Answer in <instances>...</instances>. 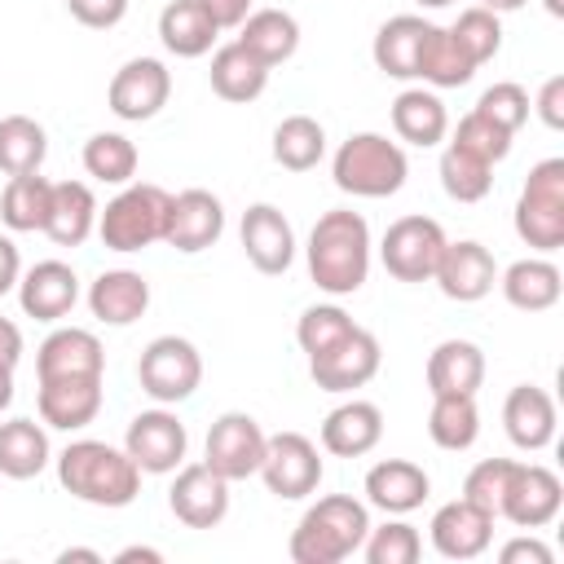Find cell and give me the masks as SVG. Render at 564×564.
Instances as JSON below:
<instances>
[{
	"instance_id": "6da1fadb",
	"label": "cell",
	"mask_w": 564,
	"mask_h": 564,
	"mask_svg": "<svg viewBox=\"0 0 564 564\" xmlns=\"http://www.w3.org/2000/svg\"><path fill=\"white\" fill-rule=\"evenodd\" d=\"M308 278L326 295H352L366 286L370 273V225L361 212L335 207L322 212L317 225L308 229Z\"/></svg>"
},
{
	"instance_id": "7a4b0ae2",
	"label": "cell",
	"mask_w": 564,
	"mask_h": 564,
	"mask_svg": "<svg viewBox=\"0 0 564 564\" xmlns=\"http://www.w3.org/2000/svg\"><path fill=\"white\" fill-rule=\"evenodd\" d=\"M57 485L88 507L119 511L141 494V467L128 458V449L84 436L57 454Z\"/></svg>"
},
{
	"instance_id": "3957f363",
	"label": "cell",
	"mask_w": 564,
	"mask_h": 564,
	"mask_svg": "<svg viewBox=\"0 0 564 564\" xmlns=\"http://www.w3.org/2000/svg\"><path fill=\"white\" fill-rule=\"evenodd\" d=\"M366 533H370L366 502H357L348 494H326L300 516L286 551L295 564H339L361 551Z\"/></svg>"
},
{
	"instance_id": "277c9868",
	"label": "cell",
	"mask_w": 564,
	"mask_h": 564,
	"mask_svg": "<svg viewBox=\"0 0 564 564\" xmlns=\"http://www.w3.org/2000/svg\"><path fill=\"white\" fill-rule=\"evenodd\" d=\"M330 176L352 198H392L405 185V176H410V159L383 132H352L335 150Z\"/></svg>"
},
{
	"instance_id": "5b68a950",
	"label": "cell",
	"mask_w": 564,
	"mask_h": 564,
	"mask_svg": "<svg viewBox=\"0 0 564 564\" xmlns=\"http://www.w3.org/2000/svg\"><path fill=\"white\" fill-rule=\"evenodd\" d=\"M167 203L172 194L150 181H128L101 212H97V234L110 251H145L150 242H163L167 225Z\"/></svg>"
},
{
	"instance_id": "8992f818",
	"label": "cell",
	"mask_w": 564,
	"mask_h": 564,
	"mask_svg": "<svg viewBox=\"0 0 564 564\" xmlns=\"http://www.w3.org/2000/svg\"><path fill=\"white\" fill-rule=\"evenodd\" d=\"M516 234L524 247L551 256L564 247V159H542L516 198Z\"/></svg>"
},
{
	"instance_id": "52a82bcc",
	"label": "cell",
	"mask_w": 564,
	"mask_h": 564,
	"mask_svg": "<svg viewBox=\"0 0 564 564\" xmlns=\"http://www.w3.org/2000/svg\"><path fill=\"white\" fill-rule=\"evenodd\" d=\"M137 379H141V392L159 405H176L185 397L198 392L203 383V357L189 339L181 335H159L141 348V361H137Z\"/></svg>"
},
{
	"instance_id": "ba28073f",
	"label": "cell",
	"mask_w": 564,
	"mask_h": 564,
	"mask_svg": "<svg viewBox=\"0 0 564 564\" xmlns=\"http://www.w3.org/2000/svg\"><path fill=\"white\" fill-rule=\"evenodd\" d=\"M445 242L449 238L432 216H397L379 242V260L397 282H432Z\"/></svg>"
},
{
	"instance_id": "9c48e42d",
	"label": "cell",
	"mask_w": 564,
	"mask_h": 564,
	"mask_svg": "<svg viewBox=\"0 0 564 564\" xmlns=\"http://www.w3.org/2000/svg\"><path fill=\"white\" fill-rule=\"evenodd\" d=\"M322 471H326L322 467V454H317V445L304 432H278V436L264 441V458H260V471L256 476L264 480V489L273 498L295 502V498L317 494Z\"/></svg>"
},
{
	"instance_id": "30bf717a",
	"label": "cell",
	"mask_w": 564,
	"mask_h": 564,
	"mask_svg": "<svg viewBox=\"0 0 564 564\" xmlns=\"http://www.w3.org/2000/svg\"><path fill=\"white\" fill-rule=\"evenodd\" d=\"M123 449L128 458L150 471V476H167L185 463V449H189V432L185 423L167 410V405H154V410H141L132 423H128V436H123Z\"/></svg>"
},
{
	"instance_id": "8fae6325",
	"label": "cell",
	"mask_w": 564,
	"mask_h": 564,
	"mask_svg": "<svg viewBox=\"0 0 564 564\" xmlns=\"http://www.w3.org/2000/svg\"><path fill=\"white\" fill-rule=\"evenodd\" d=\"M379 361H383L379 339L366 326H352L326 352L308 357V375L322 392H352V388H366L379 375Z\"/></svg>"
},
{
	"instance_id": "7c38bea8",
	"label": "cell",
	"mask_w": 564,
	"mask_h": 564,
	"mask_svg": "<svg viewBox=\"0 0 564 564\" xmlns=\"http://www.w3.org/2000/svg\"><path fill=\"white\" fill-rule=\"evenodd\" d=\"M264 441H269V436H264V427H260L251 414L229 410V414H220V419L212 423L207 445H203V463H207L212 471H220L229 485H234V480H247V476L260 471Z\"/></svg>"
},
{
	"instance_id": "4fadbf2b",
	"label": "cell",
	"mask_w": 564,
	"mask_h": 564,
	"mask_svg": "<svg viewBox=\"0 0 564 564\" xmlns=\"http://www.w3.org/2000/svg\"><path fill=\"white\" fill-rule=\"evenodd\" d=\"M560 502H564V485H560V476L551 467H542V463H511L498 516L511 520L516 529H542V524H551L560 516Z\"/></svg>"
},
{
	"instance_id": "5bb4252c",
	"label": "cell",
	"mask_w": 564,
	"mask_h": 564,
	"mask_svg": "<svg viewBox=\"0 0 564 564\" xmlns=\"http://www.w3.org/2000/svg\"><path fill=\"white\" fill-rule=\"evenodd\" d=\"M172 97V70L159 57H132L115 70L110 88H106V106L123 119V123H145L154 119Z\"/></svg>"
},
{
	"instance_id": "9a60e30c",
	"label": "cell",
	"mask_w": 564,
	"mask_h": 564,
	"mask_svg": "<svg viewBox=\"0 0 564 564\" xmlns=\"http://www.w3.org/2000/svg\"><path fill=\"white\" fill-rule=\"evenodd\" d=\"M167 507L185 529H216L229 516V480L220 471H212L207 463L176 467Z\"/></svg>"
},
{
	"instance_id": "2e32d148",
	"label": "cell",
	"mask_w": 564,
	"mask_h": 564,
	"mask_svg": "<svg viewBox=\"0 0 564 564\" xmlns=\"http://www.w3.org/2000/svg\"><path fill=\"white\" fill-rule=\"evenodd\" d=\"M225 234V207L212 189H181L172 194L167 203V225H163V242L185 251V256H198L207 251L212 242H220Z\"/></svg>"
},
{
	"instance_id": "e0dca14e",
	"label": "cell",
	"mask_w": 564,
	"mask_h": 564,
	"mask_svg": "<svg viewBox=\"0 0 564 564\" xmlns=\"http://www.w3.org/2000/svg\"><path fill=\"white\" fill-rule=\"evenodd\" d=\"M432 282L441 286L445 300L476 304V300H485V295L494 291V282H498V264H494V256H489L485 242H476V238H458V242H445Z\"/></svg>"
},
{
	"instance_id": "ac0fdd59",
	"label": "cell",
	"mask_w": 564,
	"mask_h": 564,
	"mask_svg": "<svg viewBox=\"0 0 564 564\" xmlns=\"http://www.w3.org/2000/svg\"><path fill=\"white\" fill-rule=\"evenodd\" d=\"M238 238H242L247 260H251L260 273H269V278L286 273L291 260H295V229H291V220H286L273 203H251V207L242 212Z\"/></svg>"
},
{
	"instance_id": "d6986e66",
	"label": "cell",
	"mask_w": 564,
	"mask_h": 564,
	"mask_svg": "<svg viewBox=\"0 0 564 564\" xmlns=\"http://www.w3.org/2000/svg\"><path fill=\"white\" fill-rule=\"evenodd\" d=\"M427 533H432L436 555H445V560H476V555H485L489 542H494V516L480 511V507L467 502V498H454V502L436 507Z\"/></svg>"
},
{
	"instance_id": "ffe728a7",
	"label": "cell",
	"mask_w": 564,
	"mask_h": 564,
	"mask_svg": "<svg viewBox=\"0 0 564 564\" xmlns=\"http://www.w3.org/2000/svg\"><path fill=\"white\" fill-rule=\"evenodd\" d=\"M79 300V278L66 260H40L18 278V304L35 322H62Z\"/></svg>"
},
{
	"instance_id": "44dd1931",
	"label": "cell",
	"mask_w": 564,
	"mask_h": 564,
	"mask_svg": "<svg viewBox=\"0 0 564 564\" xmlns=\"http://www.w3.org/2000/svg\"><path fill=\"white\" fill-rule=\"evenodd\" d=\"M40 419L57 432H79L101 410V375H70V379H40Z\"/></svg>"
},
{
	"instance_id": "7402d4cb",
	"label": "cell",
	"mask_w": 564,
	"mask_h": 564,
	"mask_svg": "<svg viewBox=\"0 0 564 564\" xmlns=\"http://www.w3.org/2000/svg\"><path fill=\"white\" fill-rule=\"evenodd\" d=\"M106 348L84 326H57L35 348V375L40 379H70V375H101Z\"/></svg>"
},
{
	"instance_id": "603a6c76",
	"label": "cell",
	"mask_w": 564,
	"mask_h": 564,
	"mask_svg": "<svg viewBox=\"0 0 564 564\" xmlns=\"http://www.w3.org/2000/svg\"><path fill=\"white\" fill-rule=\"evenodd\" d=\"M432 494V476L410 458H383L366 471V507H379L383 516H410Z\"/></svg>"
},
{
	"instance_id": "cb8c5ba5",
	"label": "cell",
	"mask_w": 564,
	"mask_h": 564,
	"mask_svg": "<svg viewBox=\"0 0 564 564\" xmlns=\"http://www.w3.org/2000/svg\"><path fill=\"white\" fill-rule=\"evenodd\" d=\"M502 427L516 449H546L555 441V401L538 383H516L502 401Z\"/></svg>"
},
{
	"instance_id": "d4e9b609",
	"label": "cell",
	"mask_w": 564,
	"mask_h": 564,
	"mask_svg": "<svg viewBox=\"0 0 564 564\" xmlns=\"http://www.w3.org/2000/svg\"><path fill=\"white\" fill-rule=\"evenodd\" d=\"M383 436V410L375 401H344L322 419V449L335 458H361Z\"/></svg>"
},
{
	"instance_id": "484cf974",
	"label": "cell",
	"mask_w": 564,
	"mask_h": 564,
	"mask_svg": "<svg viewBox=\"0 0 564 564\" xmlns=\"http://www.w3.org/2000/svg\"><path fill=\"white\" fill-rule=\"evenodd\" d=\"M88 308L106 326H132L150 308V282L137 269H106L88 286Z\"/></svg>"
},
{
	"instance_id": "4316f807",
	"label": "cell",
	"mask_w": 564,
	"mask_h": 564,
	"mask_svg": "<svg viewBox=\"0 0 564 564\" xmlns=\"http://www.w3.org/2000/svg\"><path fill=\"white\" fill-rule=\"evenodd\" d=\"M427 18L419 13H397L388 18L379 31H375V44H370V57L383 75L392 79H414L419 75V53H423V40H427Z\"/></svg>"
},
{
	"instance_id": "83f0119b",
	"label": "cell",
	"mask_w": 564,
	"mask_h": 564,
	"mask_svg": "<svg viewBox=\"0 0 564 564\" xmlns=\"http://www.w3.org/2000/svg\"><path fill=\"white\" fill-rule=\"evenodd\" d=\"M498 286H502V295H507L511 308H520V313H546V308L560 304L564 278H560V269L546 256H524V260H516V264L502 269Z\"/></svg>"
},
{
	"instance_id": "f1b7e54d",
	"label": "cell",
	"mask_w": 564,
	"mask_h": 564,
	"mask_svg": "<svg viewBox=\"0 0 564 564\" xmlns=\"http://www.w3.org/2000/svg\"><path fill=\"white\" fill-rule=\"evenodd\" d=\"M97 212L101 207H97V194L88 181H53V207H48L44 234L57 247H79L97 229Z\"/></svg>"
},
{
	"instance_id": "f546056e",
	"label": "cell",
	"mask_w": 564,
	"mask_h": 564,
	"mask_svg": "<svg viewBox=\"0 0 564 564\" xmlns=\"http://www.w3.org/2000/svg\"><path fill=\"white\" fill-rule=\"evenodd\" d=\"M485 383V352L471 339H441L427 352V392H467L476 397V388Z\"/></svg>"
},
{
	"instance_id": "4dcf8cb0",
	"label": "cell",
	"mask_w": 564,
	"mask_h": 564,
	"mask_svg": "<svg viewBox=\"0 0 564 564\" xmlns=\"http://www.w3.org/2000/svg\"><path fill=\"white\" fill-rule=\"evenodd\" d=\"M269 70L273 66H264L251 48H242L238 40H229V44H220L212 53L207 79H212V93L225 97V101H256L269 88Z\"/></svg>"
},
{
	"instance_id": "1f68e13d",
	"label": "cell",
	"mask_w": 564,
	"mask_h": 564,
	"mask_svg": "<svg viewBox=\"0 0 564 564\" xmlns=\"http://www.w3.org/2000/svg\"><path fill=\"white\" fill-rule=\"evenodd\" d=\"M392 132L419 150L441 145L449 132V110L432 88H405L392 101Z\"/></svg>"
},
{
	"instance_id": "d6a6232c",
	"label": "cell",
	"mask_w": 564,
	"mask_h": 564,
	"mask_svg": "<svg viewBox=\"0 0 564 564\" xmlns=\"http://www.w3.org/2000/svg\"><path fill=\"white\" fill-rule=\"evenodd\" d=\"M238 44L251 48L264 66H278L286 57H295L300 48V22L286 9H251L238 26Z\"/></svg>"
},
{
	"instance_id": "836d02e7",
	"label": "cell",
	"mask_w": 564,
	"mask_h": 564,
	"mask_svg": "<svg viewBox=\"0 0 564 564\" xmlns=\"http://www.w3.org/2000/svg\"><path fill=\"white\" fill-rule=\"evenodd\" d=\"M216 22L203 13L198 0H172L159 13V40L172 57H203L216 44Z\"/></svg>"
},
{
	"instance_id": "e575fe53",
	"label": "cell",
	"mask_w": 564,
	"mask_h": 564,
	"mask_svg": "<svg viewBox=\"0 0 564 564\" xmlns=\"http://www.w3.org/2000/svg\"><path fill=\"white\" fill-rule=\"evenodd\" d=\"M48 207H53V181L40 172H22L9 176V185L0 189V220L13 234H44L48 225Z\"/></svg>"
},
{
	"instance_id": "d590c367",
	"label": "cell",
	"mask_w": 564,
	"mask_h": 564,
	"mask_svg": "<svg viewBox=\"0 0 564 564\" xmlns=\"http://www.w3.org/2000/svg\"><path fill=\"white\" fill-rule=\"evenodd\" d=\"M48 432L35 419H9L0 423V476L9 480H31L48 467Z\"/></svg>"
},
{
	"instance_id": "8d00e7d4",
	"label": "cell",
	"mask_w": 564,
	"mask_h": 564,
	"mask_svg": "<svg viewBox=\"0 0 564 564\" xmlns=\"http://www.w3.org/2000/svg\"><path fill=\"white\" fill-rule=\"evenodd\" d=\"M427 436L432 445L458 454V449H471L476 436H480V410H476V397L467 392H441L432 397V410H427Z\"/></svg>"
},
{
	"instance_id": "74e56055",
	"label": "cell",
	"mask_w": 564,
	"mask_h": 564,
	"mask_svg": "<svg viewBox=\"0 0 564 564\" xmlns=\"http://www.w3.org/2000/svg\"><path fill=\"white\" fill-rule=\"evenodd\" d=\"M476 75V62L454 44L449 26H427V40H423V53H419V75L423 84L432 88H463L467 79Z\"/></svg>"
},
{
	"instance_id": "f35d334b",
	"label": "cell",
	"mask_w": 564,
	"mask_h": 564,
	"mask_svg": "<svg viewBox=\"0 0 564 564\" xmlns=\"http://www.w3.org/2000/svg\"><path fill=\"white\" fill-rule=\"evenodd\" d=\"M326 154V128L313 115H286L273 128V159L286 172H308Z\"/></svg>"
},
{
	"instance_id": "ab89813d",
	"label": "cell",
	"mask_w": 564,
	"mask_h": 564,
	"mask_svg": "<svg viewBox=\"0 0 564 564\" xmlns=\"http://www.w3.org/2000/svg\"><path fill=\"white\" fill-rule=\"evenodd\" d=\"M44 154H48V132L31 115H4L0 119V172L4 176L40 172Z\"/></svg>"
},
{
	"instance_id": "60d3db41",
	"label": "cell",
	"mask_w": 564,
	"mask_h": 564,
	"mask_svg": "<svg viewBox=\"0 0 564 564\" xmlns=\"http://www.w3.org/2000/svg\"><path fill=\"white\" fill-rule=\"evenodd\" d=\"M494 185V163H485L480 154H471L467 145L449 141L441 150V189L454 203H480Z\"/></svg>"
},
{
	"instance_id": "b9f144b4",
	"label": "cell",
	"mask_w": 564,
	"mask_h": 564,
	"mask_svg": "<svg viewBox=\"0 0 564 564\" xmlns=\"http://www.w3.org/2000/svg\"><path fill=\"white\" fill-rule=\"evenodd\" d=\"M137 145L123 137V132H93L84 141V172L101 185H128L137 176Z\"/></svg>"
},
{
	"instance_id": "7bdbcfd3",
	"label": "cell",
	"mask_w": 564,
	"mask_h": 564,
	"mask_svg": "<svg viewBox=\"0 0 564 564\" xmlns=\"http://www.w3.org/2000/svg\"><path fill=\"white\" fill-rule=\"evenodd\" d=\"M449 35H454V44H458L476 66H485V62L498 57V48H502V22H498V13H489L485 4L463 9L458 22L449 26Z\"/></svg>"
},
{
	"instance_id": "ee69618b",
	"label": "cell",
	"mask_w": 564,
	"mask_h": 564,
	"mask_svg": "<svg viewBox=\"0 0 564 564\" xmlns=\"http://www.w3.org/2000/svg\"><path fill=\"white\" fill-rule=\"evenodd\" d=\"M361 555H366L370 564H414V560L423 555V538H419V529L405 524V520H383L379 529L366 533Z\"/></svg>"
},
{
	"instance_id": "f6af8a7d",
	"label": "cell",
	"mask_w": 564,
	"mask_h": 564,
	"mask_svg": "<svg viewBox=\"0 0 564 564\" xmlns=\"http://www.w3.org/2000/svg\"><path fill=\"white\" fill-rule=\"evenodd\" d=\"M352 326H357V322H352L339 304H313V308L300 313V322H295V339H300V348H304L308 357H317V352H326L335 339H344Z\"/></svg>"
},
{
	"instance_id": "bcb514c9",
	"label": "cell",
	"mask_w": 564,
	"mask_h": 564,
	"mask_svg": "<svg viewBox=\"0 0 564 564\" xmlns=\"http://www.w3.org/2000/svg\"><path fill=\"white\" fill-rule=\"evenodd\" d=\"M476 110L516 137V132L529 123V110H533V106H529V93H524L516 79H502V84H494V88H485V93H480Z\"/></svg>"
},
{
	"instance_id": "7dc6e473",
	"label": "cell",
	"mask_w": 564,
	"mask_h": 564,
	"mask_svg": "<svg viewBox=\"0 0 564 564\" xmlns=\"http://www.w3.org/2000/svg\"><path fill=\"white\" fill-rule=\"evenodd\" d=\"M454 141H458V145H467L471 154H480L485 163H502V159L511 154V132H507V128H498L494 119H485L480 110H467V115L458 119Z\"/></svg>"
},
{
	"instance_id": "c3c4849f",
	"label": "cell",
	"mask_w": 564,
	"mask_h": 564,
	"mask_svg": "<svg viewBox=\"0 0 564 564\" xmlns=\"http://www.w3.org/2000/svg\"><path fill=\"white\" fill-rule=\"evenodd\" d=\"M507 476H511V458H480L467 480H463V498L476 502L480 511H489L498 520V502H502V489H507Z\"/></svg>"
},
{
	"instance_id": "681fc988",
	"label": "cell",
	"mask_w": 564,
	"mask_h": 564,
	"mask_svg": "<svg viewBox=\"0 0 564 564\" xmlns=\"http://www.w3.org/2000/svg\"><path fill=\"white\" fill-rule=\"evenodd\" d=\"M66 9L79 26H93V31H110L128 18V0H66Z\"/></svg>"
},
{
	"instance_id": "f907efd6",
	"label": "cell",
	"mask_w": 564,
	"mask_h": 564,
	"mask_svg": "<svg viewBox=\"0 0 564 564\" xmlns=\"http://www.w3.org/2000/svg\"><path fill=\"white\" fill-rule=\"evenodd\" d=\"M546 128H564V75H551L538 88V101H529Z\"/></svg>"
},
{
	"instance_id": "816d5d0a",
	"label": "cell",
	"mask_w": 564,
	"mask_h": 564,
	"mask_svg": "<svg viewBox=\"0 0 564 564\" xmlns=\"http://www.w3.org/2000/svg\"><path fill=\"white\" fill-rule=\"evenodd\" d=\"M498 560H502V564H551L555 555H551V546L538 542V538H511V542L498 551Z\"/></svg>"
},
{
	"instance_id": "f5cc1de1",
	"label": "cell",
	"mask_w": 564,
	"mask_h": 564,
	"mask_svg": "<svg viewBox=\"0 0 564 564\" xmlns=\"http://www.w3.org/2000/svg\"><path fill=\"white\" fill-rule=\"evenodd\" d=\"M203 4V13L216 22V31H234V26H242V18L251 13V0H198Z\"/></svg>"
},
{
	"instance_id": "db71d44e",
	"label": "cell",
	"mask_w": 564,
	"mask_h": 564,
	"mask_svg": "<svg viewBox=\"0 0 564 564\" xmlns=\"http://www.w3.org/2000/svg\"><path fill=\"white\" fill-rule=\"evenodd\" d=\"M18 278H22V256H18V242L9 234H0V295L18 291Z\"/></svg>"
},
{
	"instance_id": "11a10c76",
	"label": "cell",
	"mask_w": 564,
	"mask_h": 564,
	"mask_svg": "<svg viewBox=\"0 0 564 564\" xmlns=\"http://www.w3.org/2000/svg\"><path fill=\"white\" fill-rule=\"evenodd\" d=\"M22 361V330L18 322L0 317V366H18Z\"/></svg>"
},
{
	"instance_id": "9f6ffc18",
	"label": "cell",
	"mask_w": 564,
	"mask_h": 564,
	"mask_svg": "<svg viewBox=\"0 0 564 564\" xmlns=\"http://www.w3.org/2000/svg\"><path fill=\"white\" fill-rule=\"evenodd\" d=\"M132 560H145V564H159V560H163V551H154V546H123V551L115 555V564H132Z\"/></svg>"
},
{
	"instance_id": "6f0895ef",
	"label": "cell",
	"mask_w": 564,
	"mask_h": 564,
	"mask_svg": "<svg viewBox=\"0 0 564 564\" xmlns=\"http://www.w3.org/2000/svg\"><path fill=\"white\" fill-rule=\"evenodd\" d=\"M57 560H62V564H70V560H88V564H101V551H93V546H66Z\"/></svg>"
},
{
	"instance_id": "680465c9",
	"label": "cell",
	"mask_w": 564,
	"mask_h": 564,
	"mask_svg": "<svg viewBox=\"0 0 564 564\" xmlns=\"http://www.w3.org/2000/svg\"><path fill=\"white\" fill-rule=\"evenodd\" d=\"M13 405V366H0V410Z\"/></svg>"
},
{
	"instance_id": "91938a15",
	"label": "cell",
	"mask_w": 564,
	"mask_h": 564,
	"mask_svg": "<svg viewBox=\"0 0 564 564\" xmlns=\"http://www.w3.org/2000/svg\"><path fill=\"white\" fill-rule=\"evenodd\" d=\"M489 13H516V9H524L529 0H480Z\"/></svg>"
},
{
	"instance_id": "94428289",
	"label": "cell",
	"mask_w": 564,
	"mask_h": 564,
	"mask_svg": "<svg viewBox=\"0 0 564 564\" xmlns=\"http://www.w3.org/2000/svg\"><path fill=\"white\" fill-rule=\"evenodd\" d=\"M542 4H546L551 18H564V0H542Z\"/></svg>"
},
{
	"instance_id": "6125c7cd",
	"label": "cell",
	"mask_w": 564,
	"mask_h": 564,
	"mask_svg": "<svg viewBox=\"0 0 564 564\" xmlns=\"http://www.w3.org/2000/svg\"><path fill=\"white\" fill-rule=\"evenodd\" d=\"M414 4H423V9H445V4H454V0H414Z\"/></svg>"
}]
</instances>
